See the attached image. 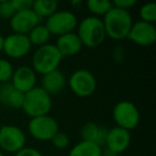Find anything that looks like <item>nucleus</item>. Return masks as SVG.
Returning <instances> with one entry per match:
<instances>
[{
  "label": "nucleus",
  "instance_id": "17",
  "mask_svg": "<svg viewBox=\"0 0 156 156\" xmlns=\"http://www.w3.org/2000/svg\"><path fill=\"white\" fill-rule=\"evenodd\" d=\"M24 93L13 87L11 83H1L0 86V104L10 108H22L24 102Z\"/></svg>",
  "mask_w": 156,
  "mask_h": 156
},
{
  "label": "nucleus",
  "instance_id": "16",
  "mask_svg": "<svg viewBox=\"0 0 156 156\" xmlns=\"http://www.w3.org/2000/svg\"><path fill=\"white\" fill-rule=\"evenodd\" d=\"M107 134H108L107 127L100 126L93 122L86 123L80 129V136L83 138V141H90L101 147H104L106 143Z\"/></svg>",
  "mask_w": 156,
  "mask_h": 156
},
{
  "label": "nucleus",
  "instance_id": "28",
  "mask_svg": "<svg viewBox=\"0 0 156 156\" xmlns=\"http://www.w3.org/2000/svg\"><path fill=\"white\" fill-rule=\"evenodd\" d=\"M136 3H137L136 0H115L112 2V5L115 8H118V9L128 11V10L132 9Z\"/></svg>",
  "mask_w": 156,
  "mask_h": 156
},
{
  "label": "nucleus",
  "instance_id": "18",
  "mask_svg": "<svg viewBox=\"0 0 156 156\" xmlns=\"http://www.w3.org/2000/svg\"><path fill=\"white\" fill-rule=\"evenodd\" d=\"M42 89L49 95L57 94L64 88L65 86V76L59 69L47 73L42 77Z\"/></svg>",
  "mask_w": 156,
  "mask_h": 156
},
{
  "label": "nucleus",
  "instance_id": "9",
  "mask_svg": "<svg viewBox=\"0 0 156 156\" xmlns=\"http://www.w3.org/2000/svg\"><path fill=\"white\" fill-rule=\"evenodd\" d=\"M26 135L15 125H3L0 127V147L8 153H17L25 147Z\"/></svg>",
  "mask_w": 156,
  "mask_h": 156
},
{
  "label": "nucleus",
  "instance_id": "8",
  "mask_svg": "<svg viewBox=\"0 0 156 156\" xmlns=\"http://www.w3.org/2000/svg\"><path fill=\"white\" fill-rule=\"evenodd\" d=\"M69 85L74 94L79 98L91 96L96 90V79L91 72L78 69L69 77Z\"/></svg>",
  "mask_w": 156,
  "mask_h": 156
},
{
  "label": "nucleus",
  "instance_id": "3",
  "mask_svg": "<svg viewBox=\"0 0 156 156\" xmlns=\"http://www.w3.org/2000/svg\"><path fill=\"white\" fill-rule=\"evenodd\" d=\"M51 98L41 87H34L25 93L22 109L31 118L47 115L51 109Z\"/></svg>",
  "mask_w": 156,
  "mask_h": 156
},
{
  "label": "nucleus",
  "instance_id": "12",
  "mask_svg": "<svg viewBox=\"0 0 156 156\" xmlns=\"http://www.w3.org/2000/svg\"><path fill=\"white\" fill-rule=\"evenodd\" d=\"M31 43L28 39V35L24 34H13L8 35L5 37L3 44V51L13 59H18L26 56L31 49Z\"/></svg>",
  "mask_w": 156,
  "mask_h": 156
},
{
  "label": "nucleus",
  "instance_id": "30",
  "mask_svg": "<svg viewBox=\"0 0 156 156\" xmlns=\"http://www.w3.org/2000/svg\"><path fill=\"white\" fill-rule=\"evenodd\" d=\"M102 156H117V154L106 147L105 150H102Z\"/></svg>",
  "mask_w": 156,
  "mask_h": 156
},
{
  "label": "nucleus",
  "instance_id": "10",
  "mask_svg": "<svg viewBox=\"0 0 156 156\" xmlns=\"http://www.w3.org/2000/svg\"><path fill=\"white\" fill-rule=\"evenodd\" d=\"M127 39L139 46H151L156 41V28L154 24L137 22L133 24Z\"/></svg>",
  "mask_w": 156,
  "mask_h": 156
},
{
  "label": "nucleus",
  "instance_id": "13",
  "mask_svg": "<svg viewBox=\"0 0 156 156\" xmlns=\"http://www.w3.org/2000/svg\"><path fill=\"white\" fill-rule=\"evenodd\" d=\"M10 83L13 85L15 89L25 94L35 87V83H37L35 72L32 69V67L27 65L20 66L13 72V76Z\"/></svg>",
  "mask_w": 156,
  "mask_h": 156
},
{
  "label": "nucleus",
  "instance_id": "33",
  "mask_svg": "<svg viewBox=\"0 0 156 156\" xmlns=\"http://www.w3.org/2000/svg\"><path fill=\"white\" fill-rule=\"evenodd\" d=\"M0 105H1V104H0Z\"/></svg>",
  "mask_w": 156,
  "mask_h": 156
},
{
  "label": "nucleus",
  "instance_id": "15",
  "mask_svg": "<svg viewBox=\"0 0 156 156\" xmlns=\"http://www.w3.org/2000/svg\"><path fill=\"white\" fill-rule=\"evenodd\" d=\"M55 46L60 52L62 58L63 57L75 56V55L79 54V51L83 48V44H81L78 35L73 32L59 37L57 40V44Z\"/></svg>",
  "mask_w": 156,
  "mask_h": 156
},
{
  "label": "nucleus",
  "instance_id": "11",
  "mask_svg": "<svg viewBox=\"0 0 156 156\" xmlns=\"http://www.w3.org/2000/svg\"><path fill=\"white\" fill-rule=\"evenodd\" d=\"M40 22L41 18L32 10H25L16 12L15 15L10 20V26L14 33L28 35L33 28L40 25Z\"/></svg>",
  "mask_w": 156,
  "mask_h": 156
},
{
  "label": "nucleus",
  "instance_id": "23",
  "mask_svg": "<svg viewBox=\"0 0 156 156\" xmlns=\"http://www.w3.org/2000/svg\"><path fill=\"white\" fill-rule=\"evenodd\" d=\"M140 17L142 22L154 24L156 22V5L149 2L140 8Z\"/></svg>",
  "mask_w": 156,
  "mask_h": 156
},
{
  "label": "nucleus",
  "instance_id": "4",
  "mask_svg": "<svg viewBox=\"0 0 156 156\" xmlns=\"http://www.w3.org/2000/svg\"><path fill=\"white\" fill-rule=\"evenodd\" d=\"M62 61V56L56 46L52 44H45L37 49L32 57V69L42 75L58 69Z\"/></svg>",
  "mask_w": 156,
  "mask_h": 156
},
{
  "label": "nucleus",
  "instance_id": "19",
  "mask_svg": "<svg viewBox=\"0 0 156 156\" xmlns=\"http://www.w3.org/2000/svg\"><path fill=\"white\" fill-rule=\"evenodd\" d=\"M103 147L90 141H80L72 147L69 156H102Z\"/></svg>",
  "mask_w": 156,
  "mask_h": 156
},
{
  "label": "nucleus",
  "instance_id": "1",
  "mask_svg": "<svg viewBox=\"0 0 156 156\" xmlns=\"http://www.w3.org/2000/svg\"><path fill=\"white\" fill-rule=\"evenodd\" d=\"M106 37L120 41L126 39L133 26V18L128 11L118 9L112 5L103 20Z\"/></svg>",
  "mask_w": 156,
  "mask_h": 156
},
{
  "label": "nucleus",
  "instance_id": "14",
  "mask_svg": "<svg viewBox=\"0 0 156 156\" xmlns=\"http://www.w3.org/2000/svg\"><path fill=\"white\" fill-rule=\"evenodd\" d=\"M130 144V133L126 129L121 127H112L108 129L106 138V145L107 149L115 152V154H119L124 152Z\"/></svg>",
  "mask_w": 156,
  "mask_h": 156
},
{
  "label": "nucleus",
  "instance_id": "7",
  "mask_svg": "<svg viewBox=\"0 0 156 156\" xmlns=\"http://www.w3.org/2000/svg\"><path fill=\"white\" fill-rule=\"evenodd\" d=\"M28 130L34 139L40 141H49L59 132L57 121L50 115L31 118L28 124Z\"/></svg>",
  "mask_w": 156,
  "mask_h": 156
},
{
  "label": "nucleus",
  "instance_id": "2",
  "mask_svg": "<svg viewBox=\"0 0 156 156\" xmlns=\"http://www.w3.org/2000/svg\"><path fill=\"white\" fill-rule=\"evenodd\" d=\"M78 37L83 46L96 48L102 45L106 37L104 24L101 18L91 16L83 20L78 26Z\"/></svg>",
  "mask_w": 156,
  "mask_h": 156
},
{
  "label": "nucleus",
  "instance_id": "6",
  "mask_svg": "<svg viewBox=\"0 0 156 156\" xmlns=\"http://www.w3.org/2000/svg\"><path fill=\"white\" fill-rule=\"evenodd\" d=\"M77 24V17L71 11H57L47 17L45 27L50 34L61 37L73 32Z\"/></svg>",
  "mask_w": 156,
  "mask_h": 156
},
{
  "label": "nucleus",
  "instance_id": "20",
  "mask_svg": "<svg viewBox=\"0 0 156 156\" xmlns=\"http://www.w3.org/2000/svg\"><path fill=\"white\" fill-rule=\"evenodd\" d=\"M58 9V2L56 0H37L33 1L32 11L39 16L40 18L49 17L50 15L57 12Z\"/></svg>",
  "mask_w": 156,
  "mask_h": 156
},
{
  "label": "nucleus",
  "instance_id": "22",
  "mask_svg": "<svg viewBox=\"0 0 156 156\" xmlns=\"http://www.w3.org/2000/svg\"><path fill=\"white\" fill-rule=\"evenodd\" d=\"M87 7L91 13L105 16L112 8V2L109 0H89Z\"/></svg>",
  "mask_w": 156,
  "mask_h": 156
},
{
  "label": "nucleus",
  "instance_id": "31",
  "mask_svg": "<svg viewBox=\"0 0 156 156\" xmlns=\"http://www.w3.org/2000/svg\"><path fill=\"white\" fill-rule=\"evenodd\" d=\"M3 44H5V37L0 35V52L3 51Z\"/></svg>",
  "mask_w": 156,
  "mask_h": 156
},
{
  "label": "nucleus",
  "instance_id": "26",
  "mask_svg": "<svg viewBox=\"0 0 156 156\" xmlns=\"http://www.w3.org/2000/svg\"><path fill=\"white\" fill-rule=\"evenodd\" d=\"M52 142L55 147L57 149H65L67 147V145L69 144V138L65 133H61V132H58L54 137L52 139L50 140Z\"/></svg>",
  "mask_w": 156,
  "mask_h": 156
},
{
  "label": "nucleus",
  "instance_id": "25",
  "mask_svg": "<svg viewBox=\"0 0 156 156\" xmlns=\"http://www.w3.org/2000/svg\"><path fill=\"white\" fill-rule=\"evenodd\" d=\"M16 11L12 5V0L10 1H1L0 2V17L3 20H11L15 15Z\"/></svg>",
  "mask_w": 156,
  "mask_h": 156
},
{
  "label": "nucleus",
  "instance_id": "29",
  "mask_svg": "<svg viewBox=\"0 0 156 156\" xmlns=\"http://www.w3.org/2000/svg\"><path fill=\"white\" fill-rule=\"evenodd\" d=\"M15 156H43L41 154V152L37 151V149L33 147H26L22 149L20 151H18L17 153H15Z\"/></svg>",
  "mask_w": 156,
  "mask_h": 156
},
{
  "label": "nucleus",
  "instance_id": "27",
  "mask_svg": "<svg viewBox=\"0 0 156 156\" xmlns=\"http://www.w3.org/2000/svg\"><path fill=\"white\" fill-rule=\"evenodd\" d=\"M12 5L16 12L32 9V0H12Z\"/></svg>",
  "mask_w": 156,
  "mask_h": 156
},
{
  "label": "nucleus",
  "instance_id": "24",
  "mask_svg": "<svg viewBox=\"0 0 156 156\" xmlns=\"http://www.w3.org/2000/svg\"><path fill=\"white\" fill-rule=\"evenodd\" d=\"M13 65L11 62L5 59H0V83H10L13 76Z\"/></svg>",
  "mask_w": 156,
  "mask_h": 156
},
{
  "label": "nucleus",
  "instance_id": "5",
  "mask_svg": "<svg viewBox=\"0 0 156 156\" xmlns=\"http://www.w3.org/2000/svg\"><path fill=\"white\" fill-rule=\"evenodd\" d=\"M112 118L118 127L128 132L136 128L140 122V113L138 108L129 101H121L117 103L112 109Z\"/></svg>",
  "mask_w": 156,
  "mask_h": 156
},
{
  "label": "nucleus",
  "instance_id": "21",
  "mask_svg": "<svg viewBox=\"0 0 156 156\" xmlns=\"http://www.w3.org/2000/svg\"><path fill=\"white\" fill-rule=\"evenodd\" d=\"M50 33L45 27V25H37L35 28L29 32L28 39L30 41L31 45H37L39 47L47 44L48 40L50 37Z\"/></svg>",
  "mask_w": 156,
  "mask_h": 156
},
{
  "label": "nucleus",
  "instance_id": "32",
  "mask_svg": "<svg viewBox=\"0 0 156 156\" xmlns=\"http://www.w3.org/2000/svg\"><path fill=\"white\" fill-rule=\"evenodd\" d=\"M0 156H5V155H3V153H2L1 151H0Z\"/></svg>",
  "mask_w": 156,
  "mask_h": 156
}]
</instances>
